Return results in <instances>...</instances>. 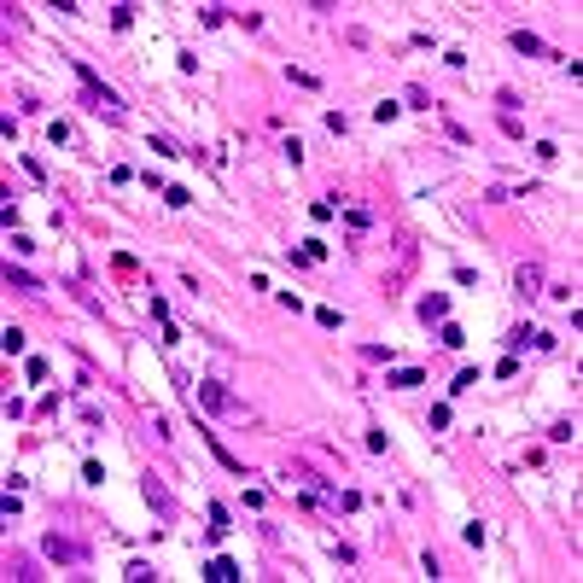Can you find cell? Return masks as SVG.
<instances>
[{"instance_id": "cell-8", "label": "cell", "mask_w": 583, "mask_h": 583, "mask_svg": "<svg viewBox=\"0 0 583 583\" xmlns=\"http://www.w3.org/2000/svg\"><path fill=\"white\" fill-rule=\"evenodd\" d=\"M513 47H520V53H543V41L531 36V29H513Z\"/></svg>"}, {"instance_id": "cell-4", "label": "cell", "mask_w": 583, "mask_h": 583, "mask_svg": "<svg viewBox=\"0 0 583 583\" xmlns=\"http://www.w3.org/2000/svg\"><path fill=\"white\" fill-rule=\"evenodd\" d=\"M537 292H543V268L525 263V268H520V298H537Z\"/></svg>"}, {"instance_id": "cell-9", "label": "cell", "mask_w": 583, "mask_h": 583, "mask_svg": "<svg viewBox=\"0 0 583 583\" xmlns=\"http://www.w3.org/2000/svg\"><path fill=\"white\" fill-rule=\"evenodd\" d=\"M0 344H6V356H18V350H24V333H18V327H6V333H0Z\"/></svg>"}, {"instance_id": "cell-3", "label": "cell", "mask_w": 583, "mask_h": 583, "mask_svg": "<svg viewBox=\"0 0 583 583\" xmlns=\"http://www.w3.org/2000/svg\"><path fill=\"white\" fill-rule=\"evenodd\" d=\"M199 402H204V409H216V414H239V402L222 391L216 379H204V385H199Z\"/></svg>"}, {"instance_id": "cell-2", "label": "cell", "mask_w": 583, "mask_h": 583, "mask_svg": "<svg viewBox=\"0 0 583 583\" xmlns=\"http://www.w3.org/2000/svg\"><path fill=\"white\" fill-rule=\"evenodd\" d=\"M47 554H53L59 566H88V548L76 543V537H64V531H53V537H47Z\"/></svg>"}, {"instance_id": "cell-1", "label": "cell", "mask_w": 583, "mask_h": 583, "mask_svg": "<svg viewBox=\"0 0 583 583\" xmlns=\"http://www.w3.org/2000/svg\"><path fill=\"white\" fill-rule=\"evenodd\" d=\"M76 76H82V88H88V111H93V117H111V123H117V117H123V100H117L111 88H100V76H93L88 64H76Z\"/></svg>"}, {"instance_id": "cell-7", "label": "cell", "mask_w": 583, "mask_h": 583, "mask_svg": "<svg viewBox=\"0 0 583 583\" xmlns=\"http://www.w3.org/2000/svg\"><path fill=\"white\" fill-rule=\"evenodd\" d=\"M420 315H426V321H444L449 315V298H426V303H420Z\"/></svg>"}, {"instance_id": "cell-5", "label": "cell", "mask_w": 583, "mask_h": 583, "mask_svg": "<svg viewBox=\"0 0 583 583\" xmlns=\"http://www.w3.org/2000/svg\"><path fill=\"white\" fill-rule=\"evenodd\" d=\"M204 577H216V583H234V577H239V566H234V560H210V572H204Z\"/></svg>"}, {"instance_id": "cell-10", "label": "cell", "mask_w": 583, "mask_h": 583, "mask_svg": "<svg viewBox=\"0 0 583 583\" xmlns=\"http://www.w3.org/2000/svg\"><path fill=\"white\" fill-rule=\"evenodd\" d=\"M426 374H420V368H402V374H391V385H402V391H409V385H420Z\"/></svg>"}, {"instance_id": "cell-6", "label": "cell", "mask_w": 583, "mask_h": 583, "mask_svg": "<svg viewBox=\"0 0 583 583\" xmlns=\"http://www.w3.org/2000/svg\"><path fill=\"white\" fill-rule=\"evenodd\" d=\"M6 280L18 286V292H41V280H36V274H24V268H12V263H6Z\"/></svg>"}]
</instances>
